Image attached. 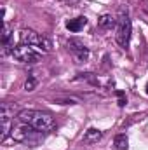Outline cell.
<instances>
[{
	"label": "cell",
	"mask_w": 148,
	"mask_h": 150,
	"mask_svg": "<svg viewBox=\"0 0 148 150\" xmlns=\"http://www.w3.org/2000/svg\"><path fill=\"white\" fill-rule=\"evenodd\" d=\"M19 42L26 44V45H32L38 51H42V52H49L52 49V44H51L49 38L45 35H42V33H37L35 30H30V28H25V30L19 32Z\"/></svg>",
	"instance_id": "3"
},
{
	"label": "cell",
	"mask_w": 148,
	"mask_h": 150,
	"mask_svg": "<svg viewBox=\"0 0 148 150\" xmlns=\"http://www.w3.org/2000/svg\"><path fill=\"white\" fill-rule=\"evenodd\" d=\"M145 89H147V94H148V82H147V87H145Z\"/></svg>",
	"instance_id": "16"
},
{
	"label": "cell",
	"mask_w": 148,
	"mask_h": 150,
	"mask_svg": "<svg viewBox=\"0 0 148 150\" xmlns=\"http://www.w3.org/2000/svg\"><path fill=\"white\" fill-rule=\"evenodd\" d=\"M101 138H103V131H99V129H96V127H89V129L85 131L82 142L87 143V145H92V143H98Z\"/></svg>",
	"instance_id": "10"
},
{
	"label": "cell",
	"mask_w": 148,
	"mask_h": 150,
	"mask_svg": "<svg viewBox=\"0 0 148 150\" xmlns=\"http://www.w3.org/2000/svg\"><path fill=\"white\" fill-rule=\"evenodd\" d=\"M113 145L117 150H127L129 149V140L125 134H117L115 140H113Z\"/></svg>",
	"instance_id": "11"
},
{
	"label": "cell",
	"mask_w": 148,
	"mask_h": 150,
	"mask_svg": "<svg viewBox=\"0 0 148 150\" xmlns=\"http://www.w3.org/2000/svg\"><path fill=\"white\" fill-rule=\"evenodd\" d=\"M2 45H4V52L14 51V33L7 23H4V30H2Z\"/></svg>",
	"instance_id": "8"
},
{
	"label": "cell",
	"mask_w": 148,
	"mask_h": 150,
	"mask_svg": "<svg viewBox=\"0 0 148 150\" xmlns=\"http://www.w3.org/2000/svg\"><path fill=\"white\" fill-rule=\"evenodd\" d=\"M18 120L35 127L37 131L44 133V134H49L56 129L54 117L47 112H42V110H21L18 113Z\"/></svg>",
	"instance_id": "1"
},
{
	"label": "cell",
	"mask_w": 148,
	"mask_h": 150,
	"mask_svg": "<svg viewBox=\"0 0 148 150\" xmlns=\"http://www.w3.org/2000/svg\"><path fill=\"white\" fill-rule=\"evenodd\" d=\"M113 25H115V19L111 18L110 14H101V16H99V19H98V26H99V28H103V30L111 28Z\"/></svg>",
	"instance_id": "12"
},
{
	"label": "cell",
	"mask_w": 148,
	"mask_h": 150,
	"mask_svg": "<svg viewBox=\"0 0 148 150\" xmlns=\"http://www.w3.org/2000/svg\"><path fill=\"white\" fill-rule=\"evenodd\" d=\"M12 119H14V107L4 103L2 108H0V122H2L0 140H2V142H5L7 136L12 133V126H14V124H12Z\"/></svg>",
	"instance_id": "6"
},
{
	"label": "cell",
	"mask_w": 148,
	"mask_h": 150,
	"mask_svg": "<svg viewBox=\"0 0 148 150\" xmlns=\"http://www.w3.org/2000/svg\"><path fill=\"white\" fill-rule=\"evenodd\" d=\"M131 33H132V21H131L127 11H120L118 19H117V33H115V38L120 47H124V49L129 47Z\"/></svg>",
	"instance_id": "4"
},
{
	"label": "cell",
	"mask_w": 148,
	"mask_h": 150,
	"mask_svg": "<svg viewBox=\"0 0 148 150\" xmlns=\"http://www.w3.org/2000/svg\"><path fill=\"white\" fill-rule=\"evenodd\" d=\"M11 134L14 136L16 142L26 143L30 147H37V145H40V142L44 140V133H40L35 127H32V126H28V124H25L21 120L16 126H12V133Z\"/></svg>",
	"instance_id": "2"
},
{
	"label": "cell",
	"mask_w": 148,
	"mask_h": 150,
	"mask_svg": "<svg viewBox=\"0 0 148 150\" xmlns=\"http://www.w3.org/2000/svg\"><path fill=\"white\" fill-rule=\"evenodd\" d=\"M85 25H87V18H85V16H78V18L68 19V21L65 23L66 30H70L72 33H77V32H80V30H82Z\"/></svg>",
	"instance_id": "9"
},
{
	"label": "cell",
	"mask_w": 148,
	"mask_h": 150,
	"mask_svg": "<svg viewBox=\"0 0 148 150\" xmlns=\"http://www.w3.org/2000/svg\"><path fill=\"white\" fill-rule=\"evenodd\" d=\"M37 79L33 77V75H28V79H26V82H25V91H33L35 87H37Z\"/></svg>",
	"instance_id": "13"
},
{
	"label": "cell",
	"mask_w": 148,
	"mask_h": 150,
	"mask_svg": "<svg viewBox=\"0 0 148 150\" xmlns=\"http://www.w3.org/2000/svg\"><path fill=\"white\" fill-rule=\"evenodd\" d=\"M18 61H21V63H37L38 59L42 58V51H38L35 47H32V45H26V44H19V45H16L14 47V51L11 52Z\"/></svg>",
	"instance_id": "5"
},
{
	"label": "cell",
	"mask_w": 148,
	"mask_h": 150,
	"mask_svg": "<svg viewBox=\"0 0 148 150\" xmlns=\"http://www.w3.org/2000/svg\"><path fill=\"white\" fill-rule=\"evenodd\" d=\"M115 94H117V98H118V107L124 108V107L127 105V98H125L124 91H115Z\"/></svg>",
	"instance_id": "14"
},
{
	"label": "cell",
	"mask_w": 148,
	"mask_h": 150,
	"mask_svg": "<svg viewBox=\"0 0 148 150\" xmlns=\"http://www.w3.org/2000/svg\"><path fill=\"white\" fill-rule=\"evenodd\" d=\"M68 51L72 52L75 63H85L89 59V47H85V44L78 38H70L68 40Z\"/></svg>",
	"instance_id": "7"
},
{
	"label": "cell",
	"mask_w": 148,
	"mask_h": 150,
	"mask_svg": "<svg viewBox=\"0 0 148 150\" xmlns=\"http://www.w3.org/2000/svg\"><path fill=\"white\" fill-rule=\"evenodd\" d=\"M63 2H65V4H68V5H75L78 0H63Z\"/></svg>",
	"instance_id": "15"
}]
</instances>
